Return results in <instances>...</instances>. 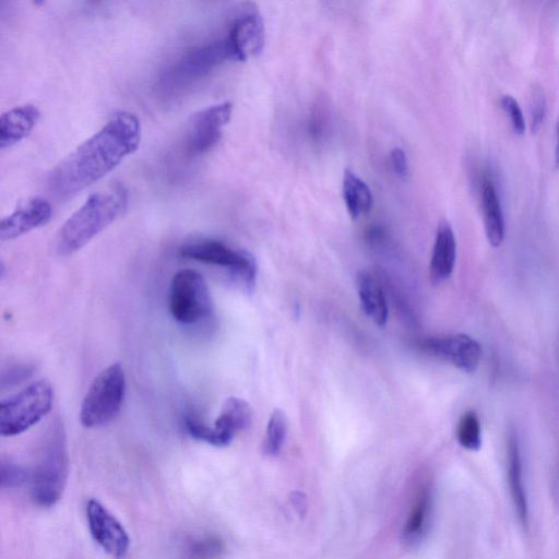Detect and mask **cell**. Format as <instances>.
I'll return each mask as SVG.
<instances>
[{
	"label": "cell",
	"mask_w": 559,
	"mask_h": 559,
	"mask_svg": "<svg viewBox=\"0 0 559 559\" xmlns=\"http://www.w3.org/2000/svg\"><path fill=\"white\" fill-rule=\"evenodd\" d=\"M52 215V207L41 198L22 203L0 223V239L12 240L33 229L46 225Z\"/></svg>",
	"instance_id": "obj_13"
},
{
	"label": "cell",
	"mask_w": 559,
	"mask_h": 559,
	"mask_svg": "<svg viewBox=\"0 0 559 559\" xmlns=\"http://www.w3.org/2000/svg\"><path fill=\"white\" fill-rule=\"evenodd\" d=\"M233 112L229 102L206 107L193 116L187 127L186 146L192 154H204L221 140Z\"/></svg>",
	"instance_id": "obj_9"
},
{
	"label": "cell",
	"mask_w": 559,
	"mask_h": 559,
	"mask_svg": "<svg viewBox=\"0 0 559 559\" xmlns=\"http://www.w3.org/2000/svg\"><path fill=\"white\" fill-rule=\"evenodd\" d=\"M233 60L246 61L257 56L264 45V25L257 12H247L235 19L225 37Z\"/></svg>",
	"instance_id": "obj_12"
},
{
	"label": "cell",
	"mask_w": 559,
	"mask_h": 559,
	"mask_svg": "<svg viewBox=\"0 0 559 559\" xmlns=\"http://www.w3.org/2000/svg\"><path fill=\"white\" fill-rule=\"evenodd\" d=\"M429 492L426 488H421L416 495L404 526V535L406 538L414 539L424 531L429 512Z\"/></svg>",
	"instance_id": "obj_21"
},
{
	"label": "cell",
	"mask_w": 559,
	"mask_h": 559,
	"mask_svg": "<svg viewBox=\"0 0 559 559\" xmlns=\"http://www.w3.org/2000/svg\"><path fill=\"white\" fill-rule=\"evenodd\" d=\"M356 286L361 308L377 325L383 326L388 320V307L378 281L367 271H360Z\"/></svg>",
	"instance_id": "obj_18"
},
{
	"label": "cell",
	"mask_w": 559,
	"mask_h": 559,
	"mask_svg": "<svg viewBox=\"0 0 559 559\" xmlns=\"http://www.w3.org/2000/svg\"><path fill=\"white\" fill-rule=\"evenodd\" d=\"M500 104L504 112L509 116L513 130L518 134H523L525 121L518 100L512 95L506 94L501 96Z\"/></svg>",
	"instance_id": "obj_25"
},
{
	"label": "cell",
	"mask_w": 559,
	"mask_h": 559,
	"mask_svg": "<svg viewBox=\"0 0 559 559\" xmlns=\"http://www.w3.org/2000/svg\"><path fill=\"white\" fill-rule=\"evenodd\" d=\"M530 110L531 128L535 132L542 126L546 115V96L542 86L537 85L532 88Z\"/></svg>",
	"instance_id": "obj_24"
},
{
	"label": "cell",
	"mask_w": 559,
	"mask_h": 559,
	"mask_svg": "<svg viewBox=\"0 0 559 559\" xmlns=\"http://www.w3.org/2000/svg\"><path fill=\"white\" fill-rule=\"evenodd\" d=\"M507 474L511 497L515 507L518 516L522 523H527L528 509L525 489L522 477V462L518 440L510 436L507 450Z\"/></svg>",
	"instance_id": "obj_19"
},
{
	"label": "cell",
	"mask_w": 559,
	"mask_h": 559,
	"mask_svg": "<svg viewBox=\"0 0 559 559\" xmlns=\"http://www.w3.org/2000/svg\"><path fill=\"white\" fill-rule=\"evenodd\" d=\"M179 252L186 259L228 269L249 290L254 286L255 259L243 249H235L216 239H203L183 245Z\"/></svg>",
	"instance_id": "obj_7"
},
{
	"label": "cell",
	"mask_w": 559,
	"mask_h": 559,
	"mask_svg": "<svg viewBox=\"0 0 559 559\" xmlns=\"http://www.w3.org/2000/svg\"><path fill=\"white\" fill-rule=\"evenodd\" d=\"M28 479V471L12 462L1 463V485L2 487L19 486Z\"/></svg>",
	"instance_id": "obj_26"
},
{
	"label": "cell",
	"mask_w": 559,
	"mask_h": 559,
	"mask_svg": "<svg viewBox=\"0 0 559 559\" xmlns=\"http://www.w3.org/2000/svg\"><path fill=\"white\" fill-rule=\"evenodd\" d=\"M343 199L348 214L356 219L367 214L372 206V193L368 185L349 169L344 171Z\"/></svg>",
	"instance_id": "obj_20"
},
{
	"label": "cell",
	"mask_w": 559,
	"mask_h": 559,
	"mask_svg": "<svg viewBox=\"0 0 559 559\" xmlns=\"http://www.w3.org/2000/svg\"><path fill=\"white\" fill-rule=\"evenodd\" d=\"M126 392V376L119 362L102 370L91 383L80 409V421L86 428L110 423L120 412Z\"/></svg>",
	"instance_id": "obj_4"
},
{
	"label": "cell",
	"mask_w": 559,
	"mask_h": 559,
	"mask_svg": "<svg viewBox=\"0 0 559 559\" xmlns=\"http://www.w3.org/2000/svg\"><path fill=\"white\" fill-rule=\"evenodd\" d=\"M53 390L46 380L31 383L20 392L1 401L0 433L3 437L20 435L38 421L51 409Z\"/></svg>",
	"instance_id": "obj_5"
},
{
	"label": "cell",
	"mask_w": 559,
	"mask_h": 559,
	"mask_svg": "<svg viewBox=\"0 0 559 559\" xmlns=\"http://www.w3.org/2000/svg\"><path fill=\"white\" fill-rule=\"evenodd\" d=\"M225 60H233L226 38L195 47L167 68L160 83L165 88L189 85L210 74Z\"/></svg>",
	"instance_id": "obj_8"
},
{
	"label": "cell",
	"mask_w": 559,
	"mask_h": 559,
	"mask_svg": "<svg viewBox=\"0 0 559 559\" xmlns=\"http://www.w3.org/2000/svg\"><path fill=\"white\" fill-rule=\"evenodd\" d=\"M251 420L252 411L245 400L235 396L226 399L212 426L216 437V447L229 444L237 432L250 426Z\"/></svg>",
	"instance_id": "obj_14"
},
{
	"label": "cell",
	"mask_w": 559,
	"mask_h": 559,
	"mask_svg": "<svg viewBox=\"0 0 559 559\" xmlns=\"http://www.w3.org/2000/svg\"><path fill=\"white\" fill-rule=\"evenodd\" d=\"M40 111L34 105H22L0 117V147H10L26 138L37 123Z\"/></svg>",
	"instance_id": "obj_16"
},
{
	"label": "cell",
	"mask_w": 559,
	"mask_h": 559,
	"mask_svg": "<svg viewBox=\"0 0 559 559\" xmlns=\"http://www.w3.org/2000/svg\"><path fill=\"white\" fill-rule=\"evenodd\" d=\"M141 141L138 117L116 112L96 133L64 157L51 171L49 186L60 198H69L114 170Z\"/></svg>",
	"instance_id": "obj_1"
},
{
	"label": "cell",
	"mask_w": 559,
	"mask_h": 559,
	"mask_svg": "<svg viewBox=\"0 0 559 559\" xmlns=\"http://www.w3.org/2000/svg\"><path fill=\"white\" fill-rule=\"evenodd\" d=\"M128 200V190L120 183L91 194L60 227L55 241L57 253L66 257L83 248L123 214Z\"/></svg>",
	"instance_id": "obj_2"
},
{
	"label": "cell",
	"mask_w": 559,
	"mask_h": 559,
	"mask_svg": "<svg viewBox=\"0 0 559 559\" xmlns=\"http://www.w3.org/2000/svg\"><path fill=\"white\" fill-rule=\"evenodd\" d=\"M456 258V240L451 225L443 221L439 224L430 260V276L440 283L450 277Z\"/></svg>",
	"instance_id": "obj_17"
},
{
	"label": "cell",
	"mask_w": 559,
	"mask_h": 559,
	"mask_svg": "<svg viewBox=\"0 0 559 559\" xmlns=\"http://www.w3.org/2000/svg\"><path fill=\"white\" fill-rule=\"evenodd\" d=\"M68 478V451L62 427L55 425L28 471L32 500L40 507L53 506L62 496Z\"/></svg>",
	"instance_id": "obj_3"
},
{
	"label": "cell",
	"mask_w": 559,
	"mask_h": 559,
	"mask_svg": "<svg viewBox=\"0 0 559 559\" xmlns=\"http://www.w3.org/2000/svg\"><path fill=\"white\" fill-rule=\"evenodd\" d=\"M555 158H556V164L559 165V124H558V130H557V144H556V151H555Z\"/></svg>",
	"instance_id": "obj_29"
},
{
	"label": "cell",
	"mask_w": 559,
	"mask_h": 559,
	"mask_svg": "<svg viewBox=\"0 0 559 559\" xmlns=\"http://www.w3.org/2000/svg\"><path fill=\"white\" fill-rule=\"evenodd\" d=\"M456 437L459 443L467 450L476 451L480 448V425L477 415L473 411L464 413L460 418Z\"/></svg>",
	"instance_id": "obj_23"
},
{
	"label": "cell",
	"mask_w": 559,
	"mask_h": 559,
	"mask_svg": "<svg viewBox=\"0 0 559 559\" xmlns=\"http://www.w3.org/2000/svg\"><path fill=\"white\" fill-rule=\"evenodd\" d=\"M480 202L487 240L492 247H499L504 238V219L495 182L488 173L481 177Z\"/></svg>",
	"instance_id": "obj_15"
},
{
	"label": "cell",
	"mask_w": 559,
	"mask_h": 559,
	"mask_svg": "<svg viewBox=\"0 0 559 559\" xmlns=\"http://www.w3.org/2000/svg\"><path fill=\"white\" fill-rule=\"evenodd\" d=\"M173 318L182 324H193L212 311L206 281L195 270L182 269L171 278L168 296Z\"/></svg>",
	"instance_id": "obj_6"
},
{
	"label": "cell",
	"mask_w": 559,
	"mask_h": 559,
	"mask_svg": "<svg viewBox=\"0 0 559 559\" xmlns=\"http://www.w3.org/2000/svg\"><path fill=\"white\" fill-rule=\"evenodd\" d=\"M421 347L428 354L466 372L475 371L481 357L479 343L467 334L426 338Z\"/></svg>",
	"instance_id": "obj_11"
},
{
	"label": "cell",
	"mask_w": 559,
	"mask_h": 559,
	"mask_svg": "<svg viewBox=\"0 0 559 559\" xmlns=\"http://www.w3.org/2000/svg\"><path fill=\"white\" fill-rule=\"evenodd\" d=\"M290 501L300 516L306 513L307 500L302 492L294 491L290 496Z\"/></svg>",
	"instance_id": "obj_28"
},
{
	"label": "cell",
	"mask_w": 559,
	"mask_h": 559,
	"mask_svg": "<svg viewBox=\"0 0 559 559\" xmlns=\"http://www.w3.org/2000/svg\"><path fill=\"white\" fill-rule=\"evenodd\" d=\"M391 164L395 174L400 177L408 175V162L402 148L396 147L391 152Z\"/></svg>",
	"instance_id": "obj_27"
},
{
	"label": "cell",
	"mask_w": 559,
	"mask_h": 559,
	"mask_svg": "<svg viewBox=\"0 0 559 559\" xmlns=\"http://www.w3.org/2000/svg\"><path fill=\"white\" fill-rule=\"evenodd\" d=\"M86 519L92 537L103 550L116 559L127 555L130 544L128 533L105 506L95 499L88 500Z\"/></svg>",
	"instance_id": "obj_10"
},
{
	"label": "cell",
	"mask_w": 559,
	"mask_h": 559,
	"mask_svg": "<svg viewBox=\"0 0 559 559\" xmlns=\"http://www.w3.org/2000/svg\"><path fill=\"white\" fill-rule=\"evenodd\" d=\"M287 430L286 417L281 409H274L270 416L265 437L263 440V451L265 454L277 455L282 449Z\"/></svg>",
	"instance_id": "obj_22"
}]
</instances>
